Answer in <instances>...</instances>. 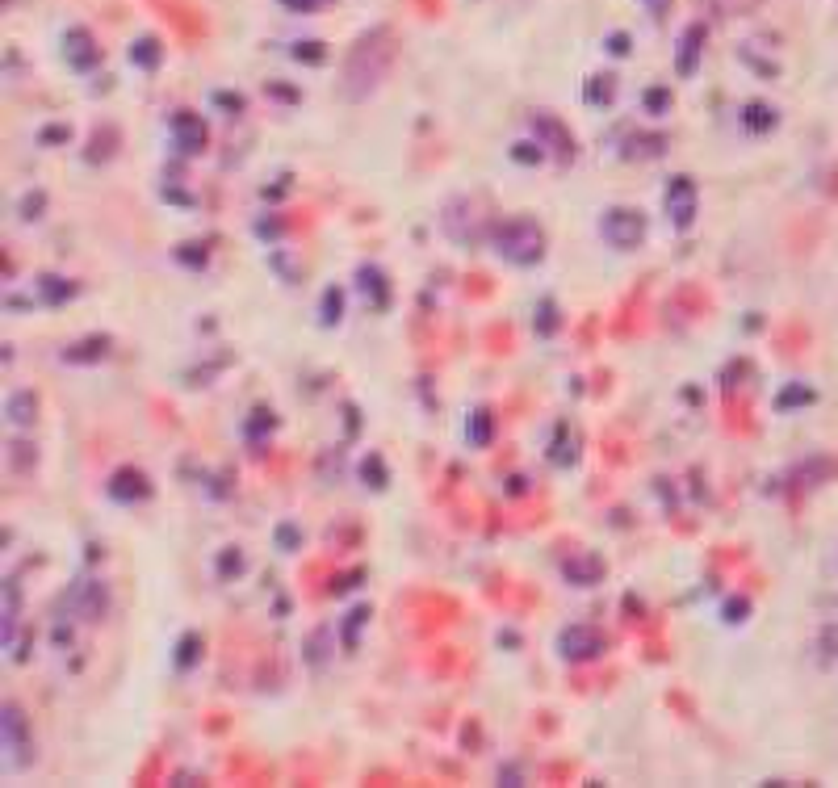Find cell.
Wrapping results in <instances>:
<instances>
[{
    "label": "cell",
    "mask_w": 838,
    "mask_h": 788,
    "mask_svg": "<svg viewBox=\"0 0 838 788\" xmlns=\"http://www.w3.org/2000/svg\"><path fill=\"white\" fill-rule=\"evenodd\" d=\"M495 252L507 260V265H537L545 256V231L537 218H507V223L495 231Z\"/></svg>",
    "instance_id": "cell-1"
},
{
    "label": "cell",
    "mask_w": 838,
    "mask_h": 788,
    "mask_svg": "<svg viewBox=\"0 0 838 788\" xmlns=\"http://www.w3.org/2000/svg\"><path fill=\"white\" fill-rule=\"evenodd\" d=\"M600 235H604L608 248L629 252V248H637L646 239V218L637 214V210H629V206H612L600 218Z\"/></svg>",
    "instance_id": "cell-2"
},
{
    "label": "cell",
    "mask_w": 838,
    "mask_h": 788,
    "mask_svg": "<svg viewBox=\"0 0 838 788\" xmlns=\"http://www.w3.org/2000/svg\"><path fill=\"white\" fill-rule=\"evenodd\" d=\"M30 734H26V717H21V709L5 705V772H21V768H30Z\"/></svg>",
    "instance_id": "cell-3"
},
{
    "label": "cell",
    "mask_w": 838,
    "mask_h": 788,
    "mask_svg": "<svg viewBox=\"0 0 838 788\" xmlns=\"http://www.w3.org/2000/svg\"><path fill=\"white\" fill-rule=\"evenodd\" d=\"M558 650H562V659H570V663H587V659H595V654L604 650V638L595 629H587V625H566L562 638H558Z\"/></svg>",
    "instance_id": "cell-4"
},
{
    "label": "cell",
    "mask_w": 838,
    "mask_h": 788,
    "mask_svg": "<svg viewBox=\"0 0 838 788\" xmlns=\"http://www.w3.org/2000/svg\"><path fill=\"white\" fill-rule=\"evenodd\" d=\"M667 214H671V223H692V214H696V185L688 177H671L667 185Z\"/></svg>",
    "instance_id": "cell-5"
},
{
    "label": "cell",
    "mask_w": 838,
    "mask_h": 788,
    "mask_svg": "<svg viewBox=\"0 0 838 788\" xmlns=\"http://www.w3.org/2000/svg\"><path fill=\"white\" fill-rule=\"evenodd\" d=\"M357 290L369 298V306H386V281H382V273L373 269V265H365V269H357Z\"/></svg>",
    "instance_id": "cell-6"
},
{
    "label": "cell",
    "mask_w": 838,
    "mask_h": 788,
    "mask_svg": "<svg viewBox=\"0 0 838 788\" xmlns=\"http://www.w3.org/2000/svg\"><path fill=\"white\" fill-rule=\"evenodd\" d=\"M139 483H143V478L135 470H122V474H114V487H109V491H114V499H143L147 487H139Z\"/></svg>",
    "instance_id": "cell-7"
},
{
    "label": "cell",
    "mask_w": 838,
    "mask_h": 788,
    "mask_svg": "<svg viewBox=\"0 0 838 788\" xmlns=\"http://www.w3.org/2000/svg\"><path fill=\"white\" fill-rule=\"evenodd\" d=\"M9 420H13V424H30V420H34V394H30V390L9 394Z\"/></svg>",
    "instance_id": "cell-8"
},
{
    "label": "cell",
    "mask_w": 838,
    "mask_h": 788,
    "mask_svg": "<svg viewBox=\"0 0 838 788\" xmlns=\"http://www.w3.org/2000/svg\"><path fill=\"white\" fill-rule=\"evenodd\" d=\"M109 353V340L105 336H97V340H80V344H72V353H63L68 361H97V357H105Z\"/></svg>",
    "instance_id": "cell-9"
},
{
    "label": "cell",
    "mask_w": 838,
    "mask_h": 788,
    "mask_svg": "<svg viewBox=\"0 0 838 788\" xmlns=\"http://www.w3.org/2000/svg\"><path fill=\"white\" fill-rule=\"evenodd\" d=\"M470 441L482 445V441H491V415L487 411H474V424H470Z\"/></svg>",
    "instance_id": "cell-10"
}]
</instances>
